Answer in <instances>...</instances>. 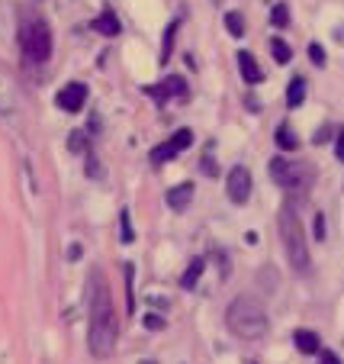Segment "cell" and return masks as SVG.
Masks as SVG:
<instances>
[{
    "label": "cell",
    "instance_id": "obj_25",
    "mask_svg": "<svg viewBox=\"0 0 344 364\" xmlns=\"http://www.w3.org/2000/svg\"><path fill=\"white\" fill-rule=\"evenodd\" d=\"M309 58H312V65H325V48L318 46V42H312V46H309Z\"/></svg>",
    "mask_w": 344,
    "mask_h": 364
},
{
    "label": "cell",
    "instance_id": "obj_22",
    "mask_svg": "<svg viewBox=\"0 0 344 364\" xmlns=\"http://www.w3.org/2000/svg\"><path fill=\"white\" fill-rule=\"evenodd\" d=\"M120 239H122L126 245L135 242V233H132V216H129V210H120Z\"/></svg>",
    "mask_w": 344,
    "mask_h": 364
},
{
    "label": "cell",
    "instance_id": "obj_29",
    "mask_svg": "<svg viewBox=\"0 0 344 364\" xmlns=\"http://www.w3.org/2000/svg\"><path fill=\"white\" fill-rule=\"evenodd\" d=\"M87 174L90 178H100L103 171H100V161H97V155H87Z\"/></svg>",
    "mask_w": 344,
    "mask_h": 364
},
{
    "label": "cell",
    "instance_id": "obj_27",
    "mask_svg": "<svg viewBox=\"0 0 344 364\" xmlns=\"http://www.w3.org/2000/svg\"><path fill=\"white\" fill-rule=\"evenodd\" d=\"M328 139H332V126H322V129H316V136H312V142H316V145H325Z\"/></svg>",
    "mask_w": 344,
    "mask_h": 364
},
{
    "label": "cell",
    "instance_id": "obj_14",
    "mask_svg": "<svg viewBox=\"0 0 344 364\" xmlns=\"http://www.w3.org/2000/svg\"><path fill=\"white\" fill-rule=\"evenodd\" d=\"M306 103V78H293L287 87V107L289 110H299Z\"/></svg>",
    "mask_w": 344,
    "mask_h": 364
},
{
    "label": "cell",
    "instance_id": "obj_10",
    "mask_svg": "<svg viewBox=\"0 0 344 364\" xmlns=\"http://www.w3.org/2000/svg\"><path fill=\"white\" fill-rule=\"evenodd\" d=\"M145 93H149V97H155V100L164 107L171 97H187V81H184L180 75H171V78H164L161 84L145 87Z\"/></svg>",
    "mask_w": 344,
    "mask_h": 364
},
{
    "label": "cell",
    "instance_id": "obj_7",
    "mask_svg": "<svg viewBox=\"0 0 344 364\" xmlns=\"http://www.w3.org/2000/svg\"><path fill=\"white\" fill-rule=\"evenodd\" d=\"M19 107V81L13 75V68L0 62V113H17Z\"/></svg>",
    "mask_w": 344,
    "mask_h": 364
},
{
    "label": "cell",
    "instance_id": "obj_8",
    "mask_svg": "<svg viewBox=\"0 0 344 364\" xmlns=\"http://www.w3.org/2000/svg\"><path fill=\"white\" fill-rule=\"evenodd\" d=\"M225 190H229V200H232V203H245V200L251 197V171L245 168V165H235V168L229 171Z\"/></svg>",
    "mask_w": 344,
    "mask_h": 364
},
{
    "label": "cell",
    "instance_id": "obj_1",
    "mask_svg": "<svg viewBox=\"0 0 344 364\" xmlns=\"http://www.w3.org/2000/svg\"><path fill=\"white\" fill-rule=\"evenodd\" d=\"M87 348L93 358H110L116 348V316H113V297L100 274H93V300H90V332Z\"/></svg>",
    "mask_w": 344,
    "mask_h": 364
},
{
    "label": "cell",
    "instance_id": "obj_2",
    "mask_svg": "<svg viewBox=\"0 0 344 364\" xmlns=\"http://www.w3.org/2000/svg\"><path fill=\"white\" fill-rule=\"evenodd\" d=\"M225 322L238 338H264L267 336V309L264 303L254 297H235L229 303V313H225Z\"/></svg>",
    "mask_w": 344,
    "mask_h": 364
},
{
    "label": "cell",
    "instance_id": "obj_16",
    "mask_svg": "<svg viewBox=\"0 0 344 364\" xmlns=\"http://www.w3.org/2000/svg\"><path fill=\"white\" fill-rule=\"evenodd\" d=\"M203 268H206L203 258H193V262H190V268L184 271V277H180V287H184V290H193L196 284H200V277H203Z\"/></svg>",
    "mask_w": 344,
    "mask_h": 364
},
{
    "label": "cell",
    "instance_id": "obj_26",
    "mask_svg": "<svg viewBox=\"0 0 344 364\" xmlns=\"http://www.w3.org/2000/svg\"><path fill=\"white\" fill-rule=\"evenodd\" d=\"M145 329H151V332L164 329V316H158V313H149V316H145Z\"/></svg>",
    "mask_w": 344,
    "mask_h": 364
},
{
    "label": "cell",
    "instance_id": "obj_33",
    "mask_svg": "<svg viewBox=\"0 0 344 364\" xmlns=\"http://www.w3.org/2000/svg\"><path fill=\"white\" fill-rule=\"evenodd\" d=\"M245 364H258V361H245Z\"/></svg>",
    "mask_w": 344,
    "mask_h": 364
},
{
    "label": "cell",
    "instance_id": "obj_19",
    "mask_svg": "<svg viewBox=\"0 0 344 364\" xmlns=\"http://www.w3.org/2000/svg\"><path fill=\"white\" fill-rule=\"evenodd\" d=\"M177 29H180V23H171L168 29H164V39H161V62H168L171 55H174V39H177Z\"/></svg>",
    "mask_w": 344,
    "mask_h": 364
},
{
    "label": "cell",
    "instance_id": "obj_3",
    "mask_svg": "<svg viewBox=\"0 0 344 364\" xmlns=\"http://www.w3.org/2000/svg\"><path fill=\"white\" fill-rule=\"evenodd\" d=\"M280 239H283V248H287V258L293 264V271L299 274H309V245H306V235H303V223L299 216L293 213V206H283L280 210Z\"/></svg>",
    "mask_w": 344,
    "mask_h": 364
},
{
    "label": "cell",
    "instance_id": "obj_24",
    "mask_svg": "<svg viewBox=\"0 0 344 364\" xmlns=\"http://www.w3.org/2000/svg\"><path fill=\"white\" fill-rule=\"evenodd\" d=\"M68 149H71V152H87V132H81V129L71 132V139H68Z\"/></svg>",
    "mask_w": 344,
    "mask_h": 364
},
{
    "label": "cell",
    "instance_id": "obj_34",
    "mask_svg": "<svg viewBox=\"0 0 344 364\" xmlns=\"http://www.w3.org/2000/svg\"><path fill=\"white\" fill-rule=\"evenodd\" d=\"M142 364H155V361H142Z\"/></svg>",
    "mask_w": 344,
    "mask_h": 364
},
{
    "label": "cell",
    "instance_id": "obj_28",
    "mask_svg": "<svg viewBox=\"0 0 344 364\" xmlns=\"http://www.w3.org/2000/svg\"><path fill=\"white\" fill-rule=\"evenodd\" d=\"M318 361L322 364H341V358H338L332 348H322V352H318Z\"/></svg>",
    "mask_w": 344,
    "mask_h": 364
},
{
    "label": "cell",
    "instance_id": "obj_13",
    "mask_svg": "<svg viewBox=\"0 0 344 364\" xmlns=\"http://www.w3.org/2000/svg\"><path fill=\"white\" fill-rule=\"evenodd\" d=\"M293 342H296V348L303 355H318V352H322V348H318V336L312 329H296V332H293Z\"/></svg>",
    "mask_w": 344,
    "mask_h": 364
},
{
    "label": "cell",
    "instance_id": "obj_23",
    "mask_svg": "<svg viewBox=\"0 0 344 364\" xmlns=\"http://www.w3.org/2000/svg\"><path fill=\"white\" fill-rule=\"evenodd\" d=\"M270 23H274V29H283L289 23V7L287 3H277V7L270 10Z\"/></svg>",
    "mask_w": 344,
    "mask_h": 364
},
{
    "label": "cell",
    "instance_id": "obj_11",
    "mask_svg": "<svg viewBox=\"0 0 344 364\" xmlns=\"http://www.w3.org/2000/svg\"><path fill=\"white\" fill-rule=\"evenodd\" d=\"M164 200H168V206L171 210H187L190 206V200H193V184H177V187H171L168 194H164Z\"/></svg>",
    "mask_w": 344,
    "mask_h": 364
},
{
    "label": "cell",
    "instance_id": "obj_31",
    "mask_svg": "<svg viewBox=\"0 0 344 364\" xmlns=\"http://www.w3.org/2000/svg\"><path fill=\"white\" fill-rule=\"evenodd\" d=\"M312 226H316V239H325V216L318 213V216H316V223H312Z\"/></svg>",
    "mask_w": 344,
    "mask_h": 364
},
{
    "label": "cell",
    "instance_id": "obj_32",
    "mask_svg": "<svg viewBox=\"0 0 344 364\" xmlns=\"http://www.w3.org/2000/svg\"><path fill=\"white\" fill-rule=\"evenodd\" d=\"M216 171H219V165L213 161V155H206L203 158V174H216Z\"/></svg>",
    "mask_w": 344,
    "mask_h": 364
},
{
    "label": "cell",
    "instance_id": "obj_4",
    "mask_svg": "<svg viewBox=\"0 0 344 364\" xmlns=\"http://www.w3.org/2000/svg\"><path fill=\"white\" fill-rule=\"evenodd\" d=\"M19 46H23V52H26L29 62H48V55H52V29H48L46 19H29V23H23V29H19Z\"/></svg>",
    "mask_w": 344,
    "mask_h": 364
},
{
    "label": "cell",
    "instance_id": "obj_21",
    "mask_svg": "<svg viewBox=\"0 0 344 364\" xmlns=\"http://www.w3.org/2000/svg\"><path fill=\"white\" fill-rule=\"evenodd\" d=\"M225 29H229V36H245L248 29H245V17L238 13V10H232V13H225Z\"/></svg>",
    "mask_w": 344,
    "mask_h": 364
},
{
    "label": "cell",
    "instance_id": "obj_18",
    "mask_svg": "<svg viewBox=\"0 0 344 364\" xmlns=\"http://www.w3.org/2000/svg\"><path fill=\"white\" fill-rule=\"evenodd\" d=\"M270 52H274V62H277V65H289V58H293V48H289L280 36L270 39Z\"/></svg>",
    "mask_w": 344,
    "mask_h": 364
},
{
    "label": "cell",
    "instance_id": "obj_12",
    "mask_svg": "<svg viewBox=\"0 0 344 364\" xmlns=\"http://www.w3.org/2000/svg\"><path fill=\"white\" fill-rule=\"evenodd\" d=\"M90 29H97L100 36H106V39H113V36H120V19L113 17V10H103L100 17L90 23Z\"/></svg>",
    "mask_w": 344,
    "mask_h": 364
},
{
    "label": "cell",
    "instance_id": "obj_6",
    "mask_svg": "<svg viewBox=\"0 0 344 364\" xmlns=\"http://www.w3.org/2000/svg\"><path fill=\"white\" fill-rule=\"evenodd\" d=\"M190 145H193V132H190V129H177L174 136H171V139H164V142L158 145V149L151 152V161H155V165L174 161L177 155H180V152H187Z\"/></svg>",
    "mask_w": 344,
    "mask_h": 364
},
{
    "label": "cell",
    "instance_id": "obj_30",
    "mask_svg": "<svg viewBox=\"0 0 344 364\" xmlns=\"http://www.w3.org/2000/svg\"><path fill=\"white\" fill-rule=\"evenodd\" d=\"M335 155H338V161L344 165V129H338V136H335Z\"/></svg>",
    "mask_w": 344,
    "mask_h": 364
},
{
    "label": "cell",
    "instance_id": "obj_17",
    "mask_svg": "<svg viewBox=\"0 0 344 364\" xmlns=\"http://www.w3.org/2000/svg\"><path fill=\"white\" fill-rule=\"evenodd\" d=\"M122 274H126V309L135 313V268L122 264Z\"/></svg>",
    "mask_w": 344,
    "mask_h": 364
},
{
    "label": "cell",
    "instance_id": "obj_15",
    "mask_svg": "<svg viewBox=\"0 0 344 364\" xmlns=\"http://www.w3.org/2000/svg\"><path fill=\"white\" fill-rule=\"evenodd\" d=\"M238 68H242V81H248V84H258L260 81V68L251 52H238Z\"/></svg>",
    "mask_w": 344,
    "mask_h": 364
},
{
    "label": "cell",
    "instance_id": "obj_20",
    "mask_svg": "<svg viewBox=\"0 0 344 364\" xmlns=\"http://www.w3.org/2000/svg\"><path fill=\"white\" fill-rule=\"evenodd\" d=\"M277 145H280L283 152H296V149H299L296 132L289 129V126H277Z\"/></svg>",
    "mask_w": 344,
    "mask_h": 364
},
{
    "label": "cell",
    "instance_id": "obj_9",
    "mask_svg": "<svg viewBox=\"0 0 344 364\" xmlns=\"http://www.w3.org/2000/svg\"><path fill=\"white\" fill-rule=\"evenodd\" d=\"M55 103L65 113H77L87 103V84H81V81H71V84H65L61 91L55 93Z\"/></svg>",
    "mask_w": 344,
    "mask_h": 364
},
{
    "label": "cell",
    "instance_id": "obj_5",
    "mask_svg": "<svg viewBox=\"0 0 344 364\" xmlns=\"http://www.w3.org/2000/svg\"><path fill=\"white\" fill-rule=\"evenodd\" d=\"M270 174H274V181L280 187H306L309 178H312V171L306 165H296V161H289V158L270 161Z\"/></svg>",
    "mask_w": 344,
    "mask_h": 364
}]
</instances>
